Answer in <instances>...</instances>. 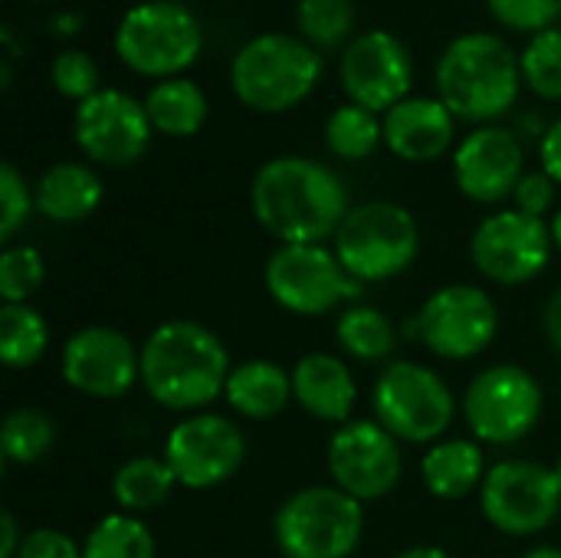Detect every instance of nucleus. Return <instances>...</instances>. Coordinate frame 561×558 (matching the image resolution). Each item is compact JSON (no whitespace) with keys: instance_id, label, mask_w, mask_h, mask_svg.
<instances>
[{"instance_id":"obj_1","label":"nucleus","mask_w":561,"mask_h":558,"mask_svg":"<svg viewBox=\"0 0 561 558\" xmlns=\"http://www.w3.org/2000/svg\"><path fill=\"white\" fill-rule=\"evenodd\" d=\"M250 207L256 224L279 243L335 240L352 210L342 178L302 155L270 158L253 174Z\"/></svg>"},{"instance_id":"obj_2","label":"nucleus","mask_w":561,"mask_h":558,"mask_svg":"<svg viewBox=\"0 0 561 558\" xmlns=\"http://www.w3.org/2000/svg\"><path fill=\"white\" fill-rule=\"evenodd\" d=\"M227 345L194 319H168L141 342V385L168 411H201L227 388Z\"/></svg>"},{"instance_id":"obj_3","label":"nucleus","mask_w":561,"mask_h":558,"mask_svg":"<svg viewBox=\"0 0 561 558\" xmlns=\"http://www.w3.org/2000/svg\"><path fill=\"white\" fill-rule=\"evenodd\" d=\"M437 99L463 122H493L513 109L523 86L519 56L496 33H463L437 59Z\"/></svg>"},{"instance_id":"obj_4","label":"nucleus","mask_w":561,"mask_h":558,"mask_svg":"<svg viewBox=\"0 0 561 558\" xmlns=\"http://www.w3.org/2000/svg\"><path fill=\"white\" fill-rule=\"evenodd\" d=\"M322 76V56L312 43L289 33H260L247 39L230 62L233 95L253 112H289L306 102Z\"/></svg>"},{"instance_id":"obj_5","label":"nucleus","mask_w":561,"mask_h":558,"mask_svg":"<svg viewBox=\"0 0 561 558\" xmlns=\"http://www.w3.org/2000/svg\"><path fill=\"white\" fill-rule=\"evenodd\" d=\"M332 250L362 286L385 283L414 266L421 253V227L414 214L394 201L355 204L342 220Z\"/></svg>"},{"instance_id":"obj_6","label":"nucleus","mask_w":561,"mask_h":558,"mask_svg":"<svg viewBox=\"0 0 561 558\" xmlns=\"http://www.w3.org/2000/svg\"><path fill=\"white\" fill-rule=\"evenodd\" d=\"M365 533V503L339 487H306L283 500L273 520L283 558H348Z\"/></svg>"},{"instance_id":"obj_7","label":"nucleus","mask_w":561,"mask_h":558,"mask_svg":"<svg viewBox=\"0 0 561 558\" xmlns=\"http://www.w3.org/2000/svg\"><path fill=\"white\" fill-rule=\"evenodd\" d=\"M375 421L404 444H437L454 424L457 401L450 385L421 362H388L371 388Z\"/></svg>"},{"instance_id":"obj_8","label":"nucleus","mask_w":561,"mask_h":558,"mask_svg":"<svg viewBox=\"0 0 561 558\" xmlns=\"http://www.w3.org/2000/svg\"><path fill=\"white\" fill-rule=\"evenodd\" d=\"M204 46L197 16L178 0H145L135 3L115 30L118 59L148 79L181 76Z\"/></svg>"},{"instance_id":"obj_9","label":"nucleus","mask_w":561,"mask_h":558,"mask_svg":"<svg viewBox=\"0 0 561 558\" xmlns=\"http://www.w3.org/2000/svg\"><path fill=\"white\" fill-rule=\"evenodd\" d=\"M263 283L273 303L293 316H325L365 289L325 243H279L263 266Z\"/></svg>"},{"instance_id":"obj_10","label":"nucleus","mask_w":561,"mask_h":558,"mask_svg":"<svg viewBox=\"0 0 561 558\" xmlns=\"http://www.w3.org/2000/svg\"><path fill=\"white\" fill-rule=\"evenodd\" d=\"M542 385L523 365H493L463 391V418L473 441L510 447L529 437L542 418Z\"/></svg>"},{"instance_id":"obj_11","label":"nucleus","mask_w":561,"mask_h":558,"mask_svg":"<svg viewBox=\"0 0 561 558\" xmlns=\"http://www.w3.org/2000/svg\"><path fill=\"white\" fill-rule=\"evenodd\" d=\"M480 506L503 536H539L561 513V483L556 467L536 460H500L486 470Z\"/></svg>"},{"instance_id":"obj_12","label":"nucleus","mask_w":561,"mask_h":558,"mask_svg":"<svg viewBox=\"0 0 561 558\" xmlns=\"http://www.w3.org/2000/svg\"><path fill=\"white\" fill-rule=\"evenodd\" d=\"M414 322L421 342L434 355L467 362L493 345L500 332V306L473 283H450L427 296Z\"/></svg>"},{"instance_id":"obj_13","label":"nucleus","mask_w":561,"mask_h":558,"mask_svg":"<svg viewBox=\"0 0 561 558\" xmlns=\"http://www.w3.org/2000/svg\"><path fill=\"white\" fill-rule=\"evenodd\" d=\"M164 460L174 470L178 487L214 490L240 474L247 460V437L237 421L197 411L171 428L164 441Z\"/></svg>"},{"instance_id":"obj_14","label":"nucleus","mask_w":561,"mask_h":558,"mask_svg":"<svg viewBox=\"0 0 561 558\" xmlns=\"http://www.w3.org/2000/svg\"><path fill=\"white\" fill-rule=\"evenodd\" d=\"M552 247L556 243L546 220L510 207L480 220L470 237V260L486 280L500 286H523L546 273Z\"/></svg>"},{"instance_id":"obj_15","label":"nucleus","mask_w":561,"mask_h":558,"mask_svg":"<svg viewBox=\"0 0 561 558\" xmlns=\"http://www.w3.org/2000/svg\"><path fill=\"white\" fill-rule=\"evenodd\" d=\"M401 441L388 434L375 418L342 424L325 451L332 487L345 490L358 503H375L394 493L401 483Z\"/></svg>"},{"instance_id":"obj_16","label":"nucleus","mask_w":561,"mask_h":558,"mask_svg":"<svg viewBox=\"0 0 561 558\" xmlns=\"http://www.w3.org/2000/svg\"><path fill=\"white\" fill-rule=\"evenodd\" d=\"M151 118L145 102L131 99L122 89H99L76 105L72 135L82 155L105 168L135 164L151 141Z\"/></svg>"},{"instance_id":"obj_17","label":"nucleus","mask_w":561,"mask_h":558,"mask_svg":"<svg viewBox=\"0 0 561 558\" xmlns=\"http://www.w3.org/2000/svg\"><path fill=\"white\" fill-rule=\"evenodd\" d=\"M59 365L72 391L99 401L125 398L141 382V349L112 326H85L69 335Z\"/></svg>"},{"instance_id":"obj_18","label":"nucleus","mask_w":561,"mask_h":558,"mask_svg":"<svg viewBox=\"0 0 561 558\" xmlns=\"http://www.w3.org/2000/svg\"><path fill=\"white\" fill-rule=\"evenodd\" d=\"M339 79L355 105L378 115L408 99L414 82V66L404 43L394 33L368 30L352 43H345Z\"/></svg>"},{"instance_id":"obj_19","label":"nucleus","mask_w":561,"mask_h":558,"mask_svg":"<svg viewBox=\"0 0 561 558\" xmlns=\"http://www.w3.org/2000/svg\"><path fill=\"white\" fill-rule=\"evenodd\" d=\"M523 174V141L503 125L473 128L454 151V181L460 194L477 204H500L503 197H513Z\"/></svg>"},{"instance_id":"obj_20","label":"nucleus","mask_w":561,"mask_h":558,"mask_svg":"<svg viewBox=\"0 0 561 558\" xmlns=\"http://www.w3.org/2000/svg\"><path fill=\"white\" fill-rule=\"evenodd\" d=\"M454 112L440 99L408 95L381 115L385 145L411 164L437 161L454 145Z\"/></svg>"},{"instance_id":"obj_21","label":"nucleus","mask_w":561,"mask_h":558,"mask_svg":"<svg viewBox=\"0 0 561 558\" xmlns=\"http://www.w3.org/2000/svg\"><path fill=\"white\" fill-rule=\"evenodd\" d=\"M293 401L306 414L342 428L352 421L358 385L339 355L309 352L293 365Z\"/></svg>"},{"instance_id":"obj_22","label":"nucleus","mask_w":561,"mask_h":558,"mask_svg":"<svg viewBox=\"0 0 561 558\" xmlns=\"http://www.w3.org/2000/svg\"><path fill=\"white\" fill-rule=\"evenodd\" d=\"M102 178L79 161H59L46 168L33 187L36 210L53 224H79L102 204Z\"/></svg>"},{"instance_id":"obj_23","label":"nucleus","mask_w":561,"mask_h":558,"mask_svg":"<svg viewBox=\"0 0 561 558\" xmlns=\"http://www.w3.org/2000/svg\"><path fill=\"white\" fill-rule=\"evenodd\" d=\"M227 405L247 421H270L279 418L293 401V372L270 358H250L233 365L227 388Z\"/></svg>"},{"instance_id":"obj_24","label":"nucleus","mask_w":561,"mask_h":558,"mask_svg":"<svg viewBox=\"0 0 561 558\" xmlns=\"http://www.w3.org/2000/svg\"><path fill=\"white\" fill-rule=\"evenodd\" d=\"M421 480L427 493L437 500H447V503L467 500L486 480V460H483L480 441L454 437V441L431 444L421 460Z\"/></svg>"},{"instance_id":"obj_25","label":"nucleus","mask_w":561,"mask_h":558,"mask_svg":"<svg viewBox=\"0 0 561 558\" xmlns=\"http://www.w3.org/2000/svg\"><path fill=\"white\" fill-rule=\"evenodd\" d=\"M207 109L210 105H207L204 89L187 76L161 79L145 99V112L151 118V128L168 135V138L197 135L207 122Z\"/></svg>"},{"instance_id":"obj_26","label":"nucleus","mask_w":561,"mask_h":558,"mask_svg":"<svg viewBox=\"0 0 561 558\" xmlns=\"http://www.w3.org/2000/svg\"><path fill=\"white\" fill-rule=\"evenodd\" d=\"M174 487H178V477L164 457H131L112 477V497L118 510L131 516L164 506Z\"/></svg>"},{"instance_id":"obj_27","label":"nucleus","mask_w":561,"mask_h":558,"mask_svg":"<svg viewBox=\"0 0 561 558\" xmlns=\"http://www.w3.org/2000/svg\"><path fill=\"white\" fill-rule=\"evenodd\" d=\"M335 339L358 362H388L398 349L394 322L375 306H348L335 322Z\"/></svg>"},{"instance_id":"obj_28","label":"nucleus","mask_w":561,"mask_h":558,"mask_svg":"<svg viewBox=\"0 0 561 558\" xmlns=\"http://www.w3.org/2000/svg\"><path fill=\"white\" fill-rule=\"evenodd\" d=\"M49 349V326L30 303L0 306V358L7 368H30Z\"/></svg>"},{"instance_id":"obj_29","label":"nucleus","mask_w":561,"mask_h":558,"mask_svg":"<svg viewBox=\"0 0 561 558\" xmlns=\"http://www.w3.org/2000/svg\"><path fill=\"white\" fill-rule=\"evenodd\" d=\"M82 558H158V543L138 516L108 513L89 529Z\"/></svg>"},{"instance_id":"obj_30","label":"nucleus","mask_w":561,"mask_h":558,"mask_svg":"<svg viewBox=\"0 0 561 558\" xmlns=\"http://www.w3.org/2000/svg\"><path fill=\"white\" fill-rule=\"evenodd\" d=\"M56 444V421L39 408H16L0 424V454L13 467L43 460Z\"/></svg>"},{"instance_id":"obj_31","label":"nucleus","mask_w":561,"mask_h":558,"mask_svg":"<svg viewBox=\"0 0 561 558\" xmlns=\"http://www.w3.org/2000/svg\"><path fill=\"white\" fill-rule=\"evenodd\" d=\"M385 141L381 118L355 102L339 105L325 122V145L342 161H365Z\"/></svg>"},{"instance_id":"obj_32","label":"nucleus","mask_w":561,"mask_h":558,"mask_svg":"<svg viewBox=\"0 0 561 558\" xmlns=\"http://www.w3.org/2000/svg\"><path fill=\"white\" fill-rule=\"evenodd\" d=\"M296 23L306 43L316 49H335L352 36L355 3L352 0H299Z\"/></svg>"},{"instance_id":"obj_33","label":"nucleus","mask_w":561,"mask_h":558,"mask_svg":"<svg viewBox=\"0 0 561 558\" xmlns=\"http://www.w3.org/2000/svg\"><path fill=\"white\" fill-rule=\"evenodd\" d=\"M519 66H523V82L536 95L561 99V26L536 33L526 43Z\"/></svg>"},{"instance_id":"obj_34","label":"nucleus","mask_w":561,"mask_h":558,"mask_svg":"<svg viewBox=\"0 0 561 558\" xmlns=\"http://www.w3.org/2000/svg\"><path fill=\"white\" fill-rule=\"evenodd\" d=\"M46 263L36 247L16 243L0 253V299L3 303H30V296L43 286Z\"/></svg>"},{"instance_id":"obj_35","label":"nucleus","mask_w":561,"mask_h":558,"mask_svg":"<svg viewBox=\"0 0 561 558\" xmlns=\"http://www.w3.org/2000/svg\"><path fill=\"white\" fill-rule=\"evenodd\" d=\"M49 79L56 86L59 95L72 99V102H85L89 95H95L102 86H99V66L89 53L69 46V49H59L53 56V66H49Z\"/></svg>"},{"instance_id":"obj_36","label":"nucleus","mask_w":561,"mask_h":558,"mask_svg":"<svg viewBox=\"0 0 561 558\" xmlns=\"http://www.w3.org/2000/svg\"><path fill=\"white\" fill-rule=\"evenodd\" d=\"M490 13L516 33H542L559 23L561 0H486Z\"/></svg>"},{"instance_id":"obj_37","label":"nucleus","mask_w":561,"mask_h":558,"mask_svg":"<svg viewBox=\"0 0 561 558\" xmlns=\"http://www.w3.org/2000/svg\"><path fill=\"white\" fill-rule=\"evenodd\" d=\"M33 210H36V201H33L26 178L10 161H3L0 164V237L13 240V234L30 220Z\"/></svg>"},{"instance_id":"obj_38","label":"nucleus","mask_w":561,"mask_h":558,"mask_svg":"<svg viewBox=\"0 0 561 558\" xmlns=\"http://www.w3.org/2000/svg\"><path fill=\"white\" fill-rule=\"evenodd\" d=\"M513 201H516V210L546 220V214L556 204V181L546 171H526L523 181L513 191Z\"/></svg>"},{"instance_id":"obj_39","label":"nucleus","mask_w":561,"mask_h":558,"mask_svg":"<svg viewBox=\"0 0 561 558\" xmlns=\"http://www.w3.org/2000/svg\"><path fill=\"white\" fill-rule=\"evenodd\" d=\"M16 558H82V546L72 536H66L62 529L39 526L23 536Z\"/></svg>"},{"instance_id":"obj_40","label":"nucleus","mask_w":561,"mask_h":558,"mask_svg":"<svg viewBox=\"0 0 561 558\" xmlns=\"http://www.w3.org/2000/svg\"><path fill=\"white\" fill-rule=\"evenodd\" d=\"M539 158H542V171L561 184V118L552 122L546 132H542V141H539Z\"/></svg>"},{"instance_id":"obj_41","label":"nucleus","mask_w":561,"mask_h":558,"mask_svg":"<svg viewBox=\"0 0 561 558\" xmlns=\"http://www.w3.org/2000/svg\"><path fill=\"white\" fill-rule=\"evenodd\" d=\"M542 329H546V339L561 352V286L549 296L546 303V312H542Z\"/></svg>"},{"instance_id":"obj_42","label":"nucleus","mask_w":561,"mask_h":558,"mask_svg":"<svg viewBox=\"0 0 561 558\" xmlns=\"http://www.w3.org/2000/svg\"><path fill=\"white\" fill-rule=\"evenodd\" d=\"M20 546H23V536H20L16 520L10 513H3L0 516V558H16Z\"/></svg>"},{"instance_id":"obj_43","label":"nucleus","mask_w":561,"mask_h":558,"mask_svg":"<svg viewBox=\"0 0 561 558\" xmlns=\"http://www.w3.org/2000/svg\"><path fill=\"white\" fill-rule=\"evenodd\" d=\"M394 558H454L447 549H440V546H411V549H404V553H398Z\"/></svg>"},{"instance_id":"obj_44","label":"nucleus","mask_w":561,"mask_h":558,"mask_svg":"<svg viewBox=\"0 0 561 558\" xmlns=\"http://www.w3.org/2000/svg\"><path fill=\"white\" fill-rule=\"evenodd\" d=\"M56 30H59V33H72V30H79V16H72V13H59Z\"/></svg>"},{"instance_id":"obj_45","label":"nucleus","mask_w":561,"mask_h":558,"mask_svg":"<svg viewBox=\"0 0 561 558\" xmlns=\"http://www.w3.org/2000/svg\"><path fill=\"white\" fill-rule=\"evenodd\" d=\"M523 558H561L559 546H542V549H533V553H526Z\"/></svg>"},{"instance_id":"obj_46","label":"nucleus","mask_w":561,"mask_h":558,"mask_svg":"<svg viewBox=\"0 0 561 558\" xmlns=\"http://www.w3.org/2000/svg\"><path fill=\"white\" fill-rule=\"evenodd\" d=\"M549 230H552V243H556V250H561V210L552 217Z\"/></svg>"},{"instance_id":"obj_47","label":"nucleus","mask_w":561,"mask_h":558,"mask_svg":"<svg viewBox=\"0 0 561 558\" xmlns=\"http://www.w3.org/2000/svg\"><path fill=\"white\" fill-rule=\"evenodd\" d=\"M556 477H559V483H561V457H559V464H556Z\"/></svg>"},{"instance_id":"obj_48","label":"nucleus","mask_w":561,"mask_h":558,"mask_svg":"<svg viewBox=\"0 0 561 558\" xmlns=\"http://www.w3.org/2000/svg\"><path fill=\"white\" fill-rule=\"evenodd\" d=\"M559 23H561V10H559Z\"/></svg>"}]
</instances>
